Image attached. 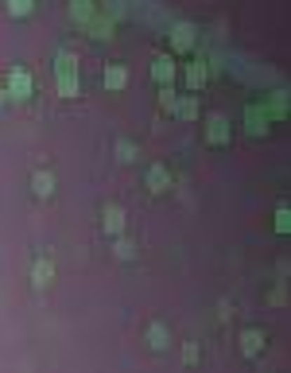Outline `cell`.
<instances>
[{"instance_id": "1", "label": "cell", "mask_w": 291, "mask_h": 373, "mask_svg": "<svg viewBox=\"0 0 291 373\" xmlns=\"http://www.w3.org/2000/svg\"><path fill=\"white\" fill-rule=\"evenodd\" d=\"M55 90L58 98H78L82 93V78H78V55L74 51H58L55 55Z\"/></svg>"}, {"instance_id": "2", "label": "cell", "mask_w": 291, "mask_h": 373, "mask_svg": "<svg viewBox=\"0 0 291 373\" xmlns=\"http://www.w3.org/2000/svg\"><path fill=\"white\" fill-rule=\"evenodd\" d=\"M4 93H8V101H32L35 98V78L27 67H12L8 74H4Z\"/></svg>"}, {"instance_id": "3", "label": "cell", "mask_w": 291, "mask_h": 373, "mask_svg": "<svg viewBox=\"0 0 291 373\" xmlns=\"http://www.w3.org/2000/svg\"><path fill=\"white\" fill-rule=\"evenodd\" d=\"M202 140H206L210 148H225V144L233 140V121L225 113H210L206 124H202Z\"/></svg>"}, {"instance_id": "4", "label": "cell", "mask_w": 291, "mask_h": 373, "mask_svg": "<svg viewBox=\"0 0 291 373\" xmlns=\"http://www.w3.org/2000/svg\"><path fill=\"white\" fill-rule=\"evenodd\" d=\"M194 43H198V27L187 24V20H179V24L171 27V35H167V47H171V55H191Z\"/></svg>"}, {"instance_id": "5", "label": "cell", "mask_w": 291, "mask_h": 373, "mask_svg": "<svg viewBox=\"0 0 291 373\" xmlns=\"http://www.w3.org/2000/svg\"><path fill=\"white\" fill-rule=\"evenodd\" d=\"M237 350H241V358H260L268 350V331H260V327H245V331L237 334Z\"/></svg>"}, {"instance_id": "6", "label": "cell", "mask_w": 291, "mask_h": 373, "mask_svg": "<svg viewBox=\"0 0 291 373\" xmlns=\"http://www.w3.org/2000/svg\"><path fill=\"white\" fill-rule=\"evenodd\" d=\"M82 27H86V35H90L93 43H109V39H113V32H116V20L109 16V12H93Z\"/></svg>"}, {"instance_id": "7", "label": "cell", "mask_w": 291, "mask_h": 373, "mask_svg": "<svg viewBox=\"0 0 291 373\" xmlns=\"http://www.w3.org/2000/svg\"><path fill=\"white\" fill-rule=\"evenodd\" d=\"M125 225H128L125 207H116V202H105V207H101V233H105V237L125 233Z\"/></svg>"}, {"instance_id": "8", "label": "cell", "mask_w": 291, "mask_h": 373, "mask_svg": "<svg viewBox=\"0 0 291 373\" xmlns=\"http://www.w3.org/2000/svg\"><path fill=\"white\" fill-rule=\"evenodd\" d=\"M268 129H272V117H268L264 101H257V105L245 109V133L249 136H268Z\"/></svg>"}, {"instance_id": "9", "label": "cell", "mask_w": 291, "mask_h": 373, "mask_svg": "<svg viewBox=\"0 0 291 373\" xmlns=\"http://www.w3.org/2000/svg\"><path fill=\"white\" fill-rule=\"evenodd\" d=\"M144 187H148L151 195H167V191L175 187L171 167H167V164H151V167H148V175H144Z\"/></svg>"}, {"instance_id": "10", "label": "cell", "mask_w": 291, "mask_h": 373, "mask_svg": "<svg viewBox=\"0 0 291 373\" xmlns=\"http://www.w3.org/2000/svg\"><path fill=\"white\" fill-rule=\"evenodd\" d=\"M175 74H179V63H175L171 51H163V55L151 58V78H156L159 86H171V82H175Z\"/></svg>"}, {"instance_id": "11", "label": "cell", "mask_w": 291, "mask_h": 373, "mask_svg": "<svg viewBox=\"0 0 291 373\" xmlns=\"http://www.w3.org/2000/svg\"><path fill=\"white\" fill-rule=\"evenodd\" d=\"M101 86H105L109 93L128 90V67H125V63H109V67L101 70Z\"/></svg>"}, {"instance_id": "12", "label": "cell", "mask_w": 291, "mask_h": 373, "mask_svg": "<svg viewBox=\"0 0 291 373\" xmlns=\"http://www.w3.org/2000/svg\"><path fill=\"white\" fill-rule=\"evenodd\" d=\"M206 82H210V67H206V58H198V63H187V67H183V86H187L191 93H198Z\"/></svg>"}, {"instance_id": "13", "label": "cell", "mask_w": 291, "mask_h": 373, "mask_svg": "<svg viewBox=\"0 0 291 373\" xmlns=\"http://www.w3.org/2000/svg\"><path fill=\"white\" fill-rule=\"evenodd\" d=\"M198 113H202V105H198V93H179V101H175V109H171V117H179V121H198Z\"/></svg>"}, {"instance_id": "14", "label": "cell", "mask_w": 291, "mask_h": 373, "mask_svg": "<svg viewBox=\"0 0 291 373\" xmlns=\"http://www.w3.org/2000/svg\"><path fill=\"white\" fill-rule=\"evenodd\" d=\"M144 339H148V346L156 350V354H163V350H171V327L167 323H148V334H144Z\"/></svg>"}, {"instance_id": "15", "label": "cell", "mask_w": 291, "mask_h": 373, "mask_svg": "<svg viewBox=\"0 0 291 373\" xmlns=\"http://www.w3.org/2000/svg\"><path fill=\"white\" fill-rule=\"evenodd\" d=\"M55 187H58V179H55V171H47V167L32 175V195H35V199H50Z\"/></svg>"}, {"instance_id": "16", "label": "cell", "mask_w": 291, "mask_h": 373, "mask_svg": "<svg viewBox=\"0 0 291 373\" xmlns=\"http://www.w3.org/2000/svg\"><path fill=\"white\" fill-rule=\"evenodd\" d=\"M50 280H55V265H50V257H39V261L32 265V284L43 292Z\"/></svg>"}, {"instance_id": "17", "label": "cell", "mask_w": 291, "mask_h": 373, "mask_svg": "<svg viewBox=\"0 0 291 373\" xmlns=\"http://www.w3.org/2000/svg\"><path fill=\"white\" fill-rule=\"evenodd\" d=\"M264 109H268V117H272V121H287V90H276V93H268Z\"/></svg>"}, {"instance_id": "18", "label": "cell", "mask_w": 291, "mask_h": 373, "mask_svg": "<svg viewBox=\"0 0 291 373\" xmlns=\"http://www.w3.org/2000/svg\"><path fill=\"white\" fill-rule=\"evenodd\" d=\"M35 4H39V0H4V12H8L12 20H27L35 12Z\"/></svg>"}, {"instance_id": "19", "label": "cell", "mask_w": 291, "mask_h": 373, "mask_svg": "<svg viewBox=\"0 0 291 373\" xmlns=\"http://www.w3.org/2000/svg\"><path fill=\"white\" fill-rule=\"evenodd\" d=\"M93 12H97V4H93V0H70V20H74V24H86Z\"/></svg>"}, {"instance_id": "20", "label": "cell", "mask_w": 291, "mask_h": 373, "mask_svg": "<svg viewBox=\"0 0 291 373\" xmlns=\"http://www.w3.org/2000/svg\"><path fill=\"white\" fill-rule=\"evenodd\" d=\"M113 257L116 261H133L136 257V245L125 237V233H116V237H113Z\"/></svg>"}, {"instance_id": "21", "label": "cell", "mask_w": 291, "mask_h": 373, "mask_svg": "<svg viewBox=\"0 0 291 373\" xmlns=\"http://www.w3.org/2000/svg\"><path fill=\"white\" fill-rule=\"evenodd\" d=\"M113 152H116V159H121V164H136V159H140V148H136L133 140H116Z\"/></svg>"}, {"instance_id": "22", "label": "cell", "mask_w": 291, "mask_h": 373, "mask_svg": "<svg viewBox=\"0 0 291 373\" xmlns=\"http://www.w3.org/2000/svg\"><path fill=\"white\" fill-rule=\"evenodd\" d=\"M159 113H171V109H175V101H179V93H175V82L171 86H159Z\"/></svg>"}, {"instance_id": "23", "label": "cell", "mask_w": 291, "mask_h": 373, "mask_svg": "<svg viewBox=\"0 0 291 373\" xmlns=\"http://www.w3.org/2000/svg\"><path fill=\"white\" fill-rule=\"evenodd\" d=\"M276 233H291V210L276 207Z\"/></svg>"}, {"instance_id": "24", "label": "cell", "mask_w": 291, "mask_h": 373, "mask_svg": "<svg viewBox=\"0 0 291 373\" xmlns=\"http://www.w3.org/2000/svg\"><path fill=\"white\" fill-rule=\"evenodd\" d=\"M183 365H198V342H187L183 346Z\"/></svg>"}, {"instance_id": "25", "label": "cell", "mask_w": 291, "mask_h": 373, "mask_svg": "<svg viewBox=\"0 0 291 373\" xmlns=\"http://www.w3.org/2000/svg\"><path fill=\"white\" fill-rule=\"evenodd\" d=\"M268 303H272V307H283V303H287V284H280V288L268 296Z\"/></svg>"}, {"instance_id": "26", "label": "cell", "mask_w": 291, "mask_h": 373, "mask_svg": "<svg viewBox=\"0 0 291 373\" xmlns=\"http://www.w3.org/2000/svg\"><path fill=\"white\" fill-rule=\"evenodd\" d=\"M4 101H8V93H4V82H0V109H4Z\"/></svg>"}]
</instances>
